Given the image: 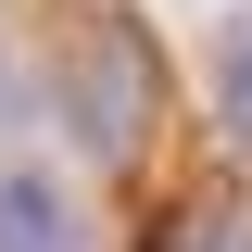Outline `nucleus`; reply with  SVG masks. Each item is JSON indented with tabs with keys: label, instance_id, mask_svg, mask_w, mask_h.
Segmentation results:
<instances>
[{
	"label": "nucleus",
	"instance_id": "obj_1",
	"mask_svg": "<svg viewBox=\"0 0 252 252\" xmlns=\"http://www.w3.org/2000/svg\"><path fill=\"white\" fill-rule=\"evenodd\" d=\"M139 89H152V76H139V38H126V26L76 38V126H89L101 152H126V139H139Z\"/></svg>",
	"mask_w": 252,
	"mask_h": 252
},
{
	"label": "nucleus",
	"instance_id": "obj_2",
	"mask_svg": "<svg viewBox=\"0 0 252 252\" xmlns=\"http://www.w3.org/2000/svg\"><path fill=\"white\" fill-rule=\"evenodd\" d=\"M0 252H63V202H51L38 177L0 189Z\"/></svg>",
	"mask_w": 252,
	"mask_h": 252
},
{
	"label": "nucleus",
	"instance_id": "obj_3",
	"mask_svg": "<svg viewBox=\"0 0 252 252\" xmlns=\"http://www.w3.org/2000/svg\"><path fill=\"white\" fill-rule=\"evenodd\" d=\"M152 252H240V227L215 215V202H177V215H164V240Z\"/></svg>",
	"mask_w": 252,
	"mask_h": 252
},
{
	"label": "nucleus",
	"instance_id": "obj_4",
	"mask_svg": "<svg viewBox=\"0 0 252 252\" xmlns=\"http://www.w3.org/2000/svg\"><path fill=\"white\" fill-rule=\"evenodd\" d=\"M227 114H240V139H252V51L227 63Z\"/></svg>",
	"mask_w": 252,
	"mask_h": 252
}]
</instances>
